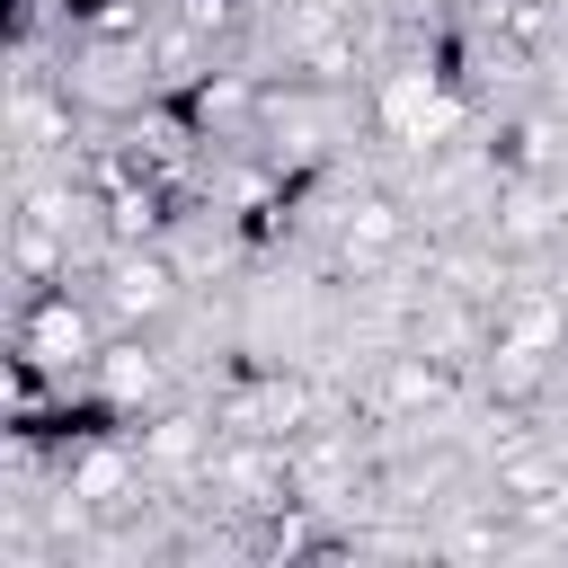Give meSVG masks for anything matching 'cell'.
<instances>
[{"mask_svg":"<svg viewBox=\"0 0 568 568\" xmlns=\"http://www.w3.org/2000/svg\"><path fill=\"white\" fill-rule=\"evenodd\" d=\"M373 115H382V133H390V142L435 151V142H453V133H462V89H453L444 71H390V80H382V98H373Z\"/></svg>","mask_w":568,"mask_h":568,"instance_id":"1","label":"cell"},{"mask_svg":"<svg viewBox=\"0 0 568 568\" xmlns=\"http://www.w3.org/2000/svg\"><path fill=\"white\" fill-rule=\"evenodd\" d=\"M98 320L71 302V293H36L27 311H18V355H36L44 373H89L98 364Z\"/></svg>","mask_w":568,"mask_h":568,"instance_id":"2","label":"cell"},{"mask_svg":"<svg viewBox=\"0 0 568 568\" xmlns=\"http://www.w3.org/2000/svg\"><path fill=\"white\" fill-rule=\"evenodd\" d=\"M133 479H142V444H115V435H89V444L62 462V488H71L89 515H124V506H133Z\"/></svg>","mask_w":568,"mask_h":568,"instance_id":"3","label":"cell"},{"mask_svg":"<svg viewBox=\"0 0 568 568\" xmlns=\"http://www.w3.org/2000/svg\"><path fill=\"white\" fill-rule=\"evenodd\" d=\"M89 382H98V399L124 417V408H142V399H160V355L151 346H98V364H89Z\"/></svg>","mask_w":568,"mask_h":568,"instance_id":"4","label":"cell"},{"mask_svg":"<svg viewBox=\"0 0 568 568\" xmlns=\"http://www.w3.org/2000/svg\"><path fill=\"white\" fill-rule=\"evenodd\" d=\"M169 293H178L169 257H142V248L124 240V248H115V266H106V302H115L124 320H142V311H169Z\"/></svg>","mask_w":568,"mask_h":568,"instance_id":"5","label":"cell"},{"mask_svg":"<svg viewBox=\"0 0 568 568\" xmlns=\"http://www.w3.org/2000/svg\"><path fill=\"white\" fill-rule=\"evenodd\" d=\"M559 337H568V320H559L550 302H515V311L497 320V346H532V355H559Z\"/></svg>","mask_w":568,"mask_h":568,"instance_id":"6","label":"cell"},{"mask_svg":"<svg viewBox=\"0 0 568 568\" xmlns=\"http://www.w3.org/2000/svg\"><path fill=\"white\" fill-rule=\"evenodd\" d=\"M382 390H390V408H435V399H444V364H435V355H399Z\"/></svg>","mask_w":568,"mask_h":568,"instance_id":"7","label":"cell"},{"mask_svg":"<svg viewBox=\"0 0 568 568\" xmlns=\"http://www.w3.org/2000/svg\"><path fill=\"white\" fill-rule=\"evenodd\" d=\"M106 222H115V240H151V231H160V195H151V186H115Z\"/></svg>","mask_w":568,"mask_h":568,"instance_id":"8","label":"cell"},{"mask_svg":"<svg viewBox=\"0 0 568 568\" xmlns=\"http://www.w3.org/2000/svg\"><path fill=\"white\" fill-rule=\"evenodd\" d=\"M390 240H399V213H390V204H364V213L346 222V257H382Z\"/></svg>","mask_w":568,"mask_h":568,"instance_id":"9","label":"cell"},{"mask_svg":"<svg viewBox=\"0 0 568 568\" xmlns=\"http://www.w3.org/2000/svg\"><path fill=\"white\" fill-rule=\"evenodd\" d=\"M204 453V435H195V417H160L151 435H142V462H195Z\"/></svg>","mask_w":568,"mask_h":568,"instance_id":"10","label":"cell"},{"mask_svg":"<svg viewBox=\"0 0 568 568\" xmlns=\"http://www.w3.org/2000/svg\"><path fill=\"white\" fill-rule=\"evenodd\" d=\"M541 231H550L541 195H532V186H506V222H497V240H541Z\"/></svg>","mask_w":568,"mask_h":568,"instance_id":"11","label":"cell"},{"mask_svg":"<svg viewBox=\"0 0 568 568\" xmlns=\"http://www.w3.org/2000/svg\"><path fill=\"white\" fill-rule=\"evenodd\" d=\"M71 9H106V18H115V9H124V0H71Z\"/></svg>","mask_w":568,"mask_h":568,"instance_id":"12","label":"cell"}]
</instances>
